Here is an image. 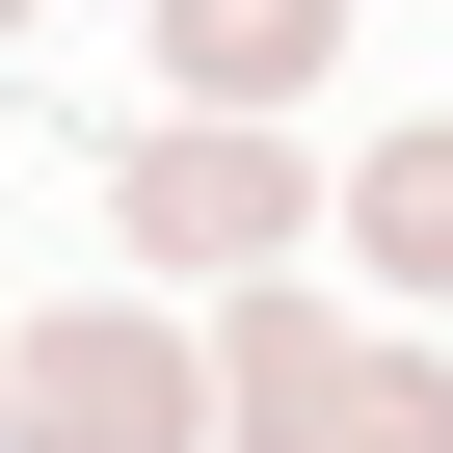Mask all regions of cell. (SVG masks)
I'll return each mask as SVG.
<instances>
[{
  "label": "cell",
  "mask_w": 453,
  "mask_h": 453,
  "mask_svg": "<svg viewBox=\"0 0 453 453\" xmlns=\"http://www.w3.org/2000/svg\"><path fill=\"white\" fill-rule=\"evenodd\" d=\"M0 453H241L213 426V347H160V320H0Z\"/></svg>",
  "instance_id": "obj_1"
},
{
  "label": "cell",
  "mask_w": 453,
  "mask_h": 453,
  "mask_svg": "<svg viewBox=\"0 0 453 453\" xmlns=\"http://www.w3.org/2000/svg\"><path fill=\"white\" fill-rule=\"evenodd\" d=\"M107 187H134V241H160V267H213V294L294 267V160H267L241 107H187V134H160V160H107Z\"/></svg>",
  "instance_id": "obj_2"
},
{
  "label": "cell",
  "mask_w": 453,
  "mask_h": 453,
  "mask_svg": "<svg viewBox=\"0 0 453 453\" xmlns=\"http://www.w3.org/2000/svg\"><path fill=\"white\" fill-rule=\"evenodd\" d=\"M320 54H347V0H160V81L187 107H294Z\"/></svg>",
  "instance_id": "obj_3"
},
{
  "label": "cell",
  "mask_w": 453,
  "mask_h": 453,
  "mask_svg": "<svg viewBox=\"0 0 453 453\" xmlns=\"http://www.w3.org/2000/svg\"><path fill=\"white\" fill-rule=\"evenodd\" d=\"M347 241H373L400 294H453V134H373V160H347Z\"/></svg>",
  "instance_id": "obj_4"
},
{
  "label": "cell",
  "mask_w": 453,
  "mask_h": 453,
  "mask_svg": "<svg viewBox=\"0 0 453 453\" xmlns=\"http://www.w3.org/2000/svg\"><path fill=\"white\" fill-rule=\"evenodd\" d=\"M294 453H453V373H426V347H347V373H320V426H294Z\"/></svg>",
  "instance_id": "obj_5"
},
{
  "label": "cell",
  "mask_w": 453,
  "mask_h": 453,
  "mask_svg": "<svg viewBox=\"0 0 453 453\" xmlns=\"http://www.w3.org/2000/svg\"><path fill=\"white\" fill-rule=\"evenodd\" d=\"M0 27H27V0H0Z\"/></svg>",
  "instance_id": "obj_6"
}]
</instances>
